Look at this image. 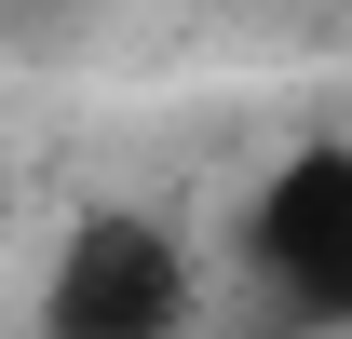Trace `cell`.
<instances>
[{"instance_id":"cell-1","label":"cell","mask_w":352,"mask_h":339,"mask_svg":"<svg viewBox=\"0 0 352 339\" xmlns=\"http://www.w3.org/2000/svg\"><path fill=\"white\" fill-rule=\"evenodd\" d=\"M230 258L285 339H352V136H285L230 204Z\"/></svg>"},{"instance_id":"cell-2","label":"cell","mask_w":352,"mask_h":339,"mask_svg":"<svg viewBox=\"0 0 352 339\" xmlns=\"http://www.w3.org/2000/svg\"><path fill=\"white\" fill-rule=\"evenodd\" d=\"M204 326V258L149 204H82L41 258L28 339H190Z\"/></svg>"},{"instance_id":"cell-3","label":"cell","mask_w":352,"mask_h":339,"mask_svg":"<svg viewBox=\"0 0 352 339\" xmlns=\"http://www.w3.org/2000/svg\"><path fill=\"white\" fill-rule=\"evenodd\" d=\"M0 217H14V190H0Z\"/></svg>"}]
</instances>
